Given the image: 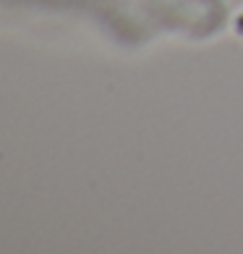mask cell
I'll list each match as a JSON object with an SVG mask.
<instances>
[{
	"instance_id": "obj_1",
	"label": "cell",
	"mask_w": 243,
	"mask_h": 254,
	"mask_svg": "<svg viewBox=\"0 0 243 254\" xmlns=\"http://www.w3.org/2000/svg\"><path fill=\"white\" fill-rule=\"evenodd\" d=\"M236 29H238V34H243V16L236 18Z\"/></svg>"
}]
</instances>
